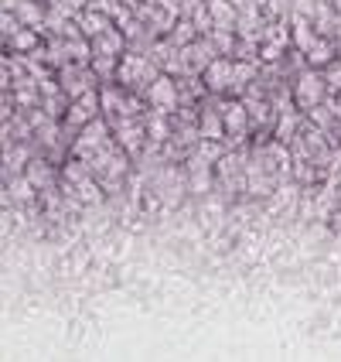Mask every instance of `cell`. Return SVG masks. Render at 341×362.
I'll use <instances>...</instances> for the list:
<instances>
[{
    "label": "cell",
    "mask_w": 341,
    "mask_h": 362,
    "mask_svg": "<svg viewBox=\"0 0 341 362\" xmlns=\"http://www.w3.org/2000/svg\"><path fill=\"white\" fill-rule=\"evenodd\" d=\"M92 55H116V59H123L126 55V38H123L120 28H109L106 35L92 38Z\"/></svg>",
    "instance_id": "19"
},
{
    "label": "cell",
    "mask_w": 341,
    "mask_h": 362,
    "mask_svg": "<svg viewBox=\"0 0 341 362\" xmlns=\"http://www.w3.org/2000/svg\"><path fill=\"white\" fill-rule=\"evenodd\" d=\"M232 69H236V59L219 55V59H215L208 69H205V72H201L208 96H229V86H232Z\"/></svg>",
    "instance_id": "9"
},
{
    "label": "cell",
    "mask_w": 341,
    "mask_h": 362,
    "mask_svg": "<svg viewBox=\"0 0 341 362\" xmlns=\"http://www.w3.org/2000/svg\"><path fill=\"white\" fill-rule=\"evenodd\" d=\"M113 137H116V144H120L130 158H140V151L147 147V123H143V117L120 120L113 127Z\"/></svg>",
    "instance_id": "8"
},
{
    "label": "cell",
    "mask_w": 341,
    "mask_h": 362,
    "mask_svg": "<svg viewBox=\"0 0 341 362\" xmlns=\"http://www.w3.org/2000/svg\"><path fill=\"white\" fill-rule=\"evenodd\" d=\"M222 120H225V147H246L249 141V113H246V103L236 96H222Z\"/></svg>",
    "instance_id": "3"
},
{
    "label": "cell",
    "mask_w": 341,
    "mask_h": 362,
    "mask_svg": "<svg viewBox=\"0 0 341 362\" xmlns=\"http://www.w3.org/2000/svg\"><path fill=\"white\" fill-rule=\"evenodd\" d=\"M191 24H195L198 38H208V35L215 31V21H212V11H208V4H205V0H201L198 7H195V14H191Z\"/></svg>",
    "instance_id": "27"
},
{
    "label": "cell",
    "mask_w": 341,
    "mask_h": 362,
    "mask_svg": "<svg viewBox=\"0 0 341 362\" xmlns=\"http://www.w3.org/2000/svg\"><path fill=\"white\" fill-rule=\"evenodd\" d=\"M314 41H318V31H314V21L304 18V14H290V45L297 48V52H311L314 48Z\"/></svg>",
    "instance_id": "13"
},
{
    "label": "cell",
    "mask_w": 341,
    "mask_h": 362,
    "mask_svg": "<svg viewBox=\"0 0 341 362\" xmlns=\"http://www.w3.org/2000/svg\"><path fill=\"white\" fill-rule=\"evenodd\" d=\"M161 79V65L147 59V55H137V52H126L120 59V69H116V82H120L126 93H137L147 100V89Z\"/></svg>",
    "instance_id": "1"
},
{
    "label": "cell",
    "mask_w": 341,
    "mask_h": 362,
    "mask_svg": "<svg viewBox=\"0 0 341 362\" xmlns=\"http://www.w3.org/2000/svg\"><path fill=\"white\" fill-rule=\"evenodd\" d=\"M304 59H307V65H311V69L324 72L331 62L338 59V55H335V41H331V38H318V41H314V48H311Z\"/></svg>",
    "instance_id": "21"
},
{
    "label": "cell",
    "mask_w": 341,
    "mask_h": 362,
    "mask_svg": "<svg viewBox=\"0 0 341 362\" xmlns=\"http://www.w3.org/2000/svg\"><path fill=\"white\" fill-rule=\"evenodd\" d=\"M20 28H24V24L18 21V14H14V11H0V35H4V41H11Z\"/></svg>",
    "instance_id": "29"
},
{
    "label": "cell",
    "mask_w": 341,
    "mask_h": 362,
    "mask_svg": "<svg viewBox=\"0 0 341 362\" xmlns=\"http://www.w3.org/2000/svg\"><path fill=\"white\" fill-rule=\"evenodd\" d=\"M331 41H335V55H338V62H341V31H338V35H335Z\"/></svg>",
    "instance_id": "33"
},
{
    "label": "cell",
    "mask_w": 341,
    "mask_h": 362,
    "mask_svg": "<svg viewBox=\"0 0 341 362\" xmlns=\"http://www.w3.org/2000/svg\"><path fill=\"white\" fill-rule=\"evenodd\" d=\"M195 38H198V31H195V24H191L188 18H181L178 24L171 28V35H167V41H171L174 48H188Z\"/></svg>",
    "instance_id": "24"
},
{
    "label": "cell",
    "mask_w": 341,
    "mask_h": 362,
    "mask_svg": "<svg viewBox=\"0 0 341 362\" xmlns=\"http://www.w3.org/2000/svg\"><path fill=\"white\" fill-rule=\"evenodd\" d=\"M208 41H212V48H215V52H219V55H229V59H232V55H236V31H222V28H215V31H212V35H208Z\"/></svg>",
    "instance_id": "25"
},
{
    "label": "cell",
    "mask_w": 341,
    "mask_h": 362,
    "mask_svg": "<svg viewBox=\"0 0 341 362\" xmlns=\"http://www.w3.org/2000/svg\"><path fill=\"white\" fill-rule=\"evenodd\" d=\"M100 96H102V117L116 127V123H120V117H123V110H126L130 93L123 89L120 82H102V86H100Z\"/></svg>",
    "instance_id": "11"
},
{
    "label": "cell",
    "mask_w": 341,
    "mask_h": 362,
    "mask_svg": "<svg viewBox=\"0 0 341 362\" xmlns=\"http://www.w3.org/2000/svg\"><path fill=\"white\" fill-rule=\"evenodd\" d=\"M24 175L31 178V185H35L38 192H48V188H55V181H59L61 171H55V161H48L44 154H35L31 164L24 168Z\"/></svg>",
    "instance_id": "12"
},
{
    "label": "cell",
    "mask_w": 341,
    "mask_h": 362,
    "mask_svg": "<svg viewBox=\"0 0 341 362\" xmlns=\"http://www.w3.org/2000/svg\"><path fill=\"white\" fill-rule=\"evenodd\" d=\"M92 72H96V79L102 82H116V69H120V59L116 55H92Z\"/></svg>",
    "instance_id": "22"
},
{
    "label": "cell",
    "mask_w": 341,
    "mask_h": 362,
    "mask_svg": "<svg viewBox=\"0 0 341 362\" xmlns=\"http://www.w3.org/2000/svg\"><path fill=\"white\" fill-rule=\"evenodd\" d=\"M35 185H31V178L28 175H14V178L7 181V195H4V205H11V199H14V205H28V202H35Z\"/></svg>",
    "instance_id": "20"
},
{
    "label": "cell",
    "mask_w": 341,
    "mask_h": 362,
    "mask_svg": "<svg viewBox=\"0 0 341 362\" xmlns=\"http://www.w3.org/2000/svg\"><path fill=\"white\" fill-rule=\"evenodd\" d=\"M61 178H65V185H79V181L92 178V168H89V161H82V158H72V161L61 164Z\"/></svg>",
    "instance_id": "23"
},
{
    "label": "cell",
    "mask_w": 341,
    "mask_h": 362,
    "mask_svg": "<svg viewBox=\"0 0 341 362\" xmlns=\"http://www.w3.org/2000/svg\"><path fill=\"white\" fill-rule=\"evenodd\" d=\"M113 141V123L100 117V120H92L89 127H82L76 144H72V158H82V161H89L92 154H100L106 144Z\"/></svg>",
    "instance_id": "5"
},
{
    "label": "cell",
    "mask_w": 341,
    "mask_h": 362,
    "mask_svg": "<svg viewBox=\"0 0 341 362\" xmlns=\"http://www.w3.org/2000/svg\"><path fill=\"white\" fill-rule=\"evenodd\" d=\"M76 21H79V28H82V38H89V41L100 38V35H106L109 28H116V21L106 18V14H102V11H96V7H85Z\"/></svg>",
    "instance_id": "15"
},
{
    "label": "cell",
    "mask_w": 341,
    "mask_h": 362,
    "mask_svg": "<svg viewBox=\"0 0 341 362\" xmlns=\"http://www.w3.org/2000/svg\"><path fill=\"white\" fill-rule=\"evenodd\" d=\"M314 31H318V38H335L341 31V14L335 11V4H318V11H314Z\"/></svg>",
    "instance_id": "18"
},
{
    "label": "cell",
    "mask_w": 341,
    "mask_h": 362,
    "mask_svg": "<svg viewBox=\"0 0 341 362\" xmlns=\"http://www.w3.org/2000/svg\"><path fill=\"white\" fill-rule=\"evenodd\" d=\"M143 123H147V141L154 144H167L171 134H174V123L167 113H157V110H147L143 113Z\"/></svg>",
    "instance_id": "16"
},
{
    "label": "cell",
    "mask_w": 341,
    "mask_h": 362,
    "mask_svg": "<svg viewBox=\"0 0 341 362\" xmlns=\"http://www.w3.org/2000/svg\"><path fill=\"white\" fill-rule=\"evenodd\" d=\"M184 52V65H188V76H201L212 62L219 59V52L212 48V41L208 38H195L188 48H181Z\"/></svg>",
    "instance_id": "10"
},
{
    "label": "cell",
    "mask_w": 341,
    "mask_h": 362,
    "mask_svg": "<svg viewBox=\"0 0 341 362\" xmlns=\"http://www.w3.org/2000/svg\"><path fill=\"white\" fill-rule=\"evenodd\" d=\"M290 93H294V106L307 113V110H314L318 103L328 100V82H324V72L318 69H301L294 79H290Z\"/></svg>",
    "instance_id": "2"
},
{
    "label": "cell",
    "mask_w": 341,
    "mask_h": 362,
    "mask_svg": "<svg viewBox=\"0 0 341 362\" xmlns=\"http://www.w3.org/2000/svg\"><path fill=\"white\" fill-rule=\"evenodd\" d=\"M147 106L150 110H157V113H167V117H174L181 110V93H178V79L174 76H164L154 82L150 89H147Z\"/></svg>",
    "instance_id": "7"
},
{
    "label": "cell",
    "mask_w": 341,
    "mask_h": 362,
    "mask_svg": "<svg viewBox=\"0 0 341 362\" xmlns=\"http://www.w3.org/2000/svg\"><path fill=\"white\" fill-rule=\"evenodd\" d=\"M41 45H44L41 31H35V28H20L11 41H4V52H7V55H31V52L41 48Z\"/></svg>",
    "instance_id": "17"
},
{
    "label": "cell",
    "mask_w": 341,
    "mask_h": 362,
    "mask_svg": "<svg viewBox=\"0 0 341 362\" xmlns=\"http://www.w3.org/2000/svg\"><path fill=\"white\" fill-rule=\"evenodd\" d=\"M41 106H44V113L52 117V120H65V113H68V106H72V100L65 96V93H55V96H44L41 100Z\"/></svg>",
    "instance_id": "26"
},
{
    "label": "cell",
    "mask_w": 341,
    "mask_h": 362,
    "mask_svg": "<svg viewBox=\"0 0 341 362\" xmlns=\"http://www.w3.org/2000/svg\"><path fill=\"white\" fill-rule=\"evenodd\" d=\"M76 192H79L82 202H96V205H100L102 202V181L100 178H85V181L76 185Z\"/></svg>",
    "instance_id": "28"
},
{
    "label": "cell",
    "mask_w": 341,
    "mask_h": 362,
    "mask_svg": "<svg viewBox=\"0 0 341 362\" xmlns=\"http://www.w3.org/2000/svg\"><path fill=\"white\" fill-rule=\"evenodd\" d=\"M335 229H338V233H341V212H338V216H335Z\"/></svg>",
    "instance_id": "35"
},
{
    "label": "cell",
    "mask_w": 341,
    "mask_h": 362,
    "mask_svg": "<svg viewBox=\"0 0 341 362\" xmlns=\"http://www.w3.org/2000/svg\"><path fill=\"white\" fill-rule=\"evenodd\" d=\"M100 117H102V96H100V89H89L85 96L72 100V106H68V113H65L61 127H65V134L79 137L82 127H89V123L100 120Z\"/></svg>",
    "instance_id": "4"
},
{
    "label": "cell",
    "mask_w": 341,
    "mask_h": 362,
    "mask_svg": "<svg viewBox=\"0 0 341 362\" xmlns=\"http://www.w3.org/2000/svg\"><path fill=\"white\" fill-rule=\"evenodd\" d=\"M260 62H239L236 59V69H232V86H229V96H236L242 100L246 93H249V86L260 79Z\"/></svg>",
    "instance_id": "14"
},
{
    "label": "cell",
    "mask_w": 341,
    "mask_h": 362,
    "mask_svg": "<svg viewBox=\"0 0 341 362\" xmlns=\"http://www.w3.org/2000/svg\"><path fill=\"white\" fill-rule=\"evenodd\" d=\"M154 4H157L161 11H167V14H174V18H181V4H184V0H154Z\"/></svg>",
    "instance_id": "31"
},
{
    "label": "cell",
    "mask_w": 341,
    "mask_h": 362,
    "mask_svg": "<svg viewBox=\"0 0 341 362\" xmlns=\"http://www.w3.org/2000/svg\"><path fill=\"white\" fill-rule=\"evenodd\" d=\"M123 7H130V11H133V7H137V4H140V0H120Z\"/></svg>",
    "instance_id": "34"
},
{
    "label": "cell",
    "mask_w": 341,
    "mask_h": 362,
    "mask_svg": "<svg viewBox=\"0 0 341 362\" xmlns=\"http://www.w3.org/2000/svg\"><path fill=\"white\" fill-rule=\"evenodd\" d=\"M324 82H328V93L331 96H341V62L338 59L324 69Z\"/></svg>",
    "instance_id": "30"
},
{
    "label": "cell",
    "mask_w": 341,
    "mask_h": 362,
    "mask_svg": "<svg viewBox=\"0 0 341 362\" xmlns=\"http://www.w3.org/2000/svg\"><path fill=\"white\" fill-rule=\"evenodd\" d=\"M20 0H0V11H18Z\"/></svg>",
    "instance_id": "32"
},
{
    "label": "cell",
    "mask_w": 341,
    "mask_h": 362,
    "mask_svg": "<svg viewBox=\"0 0 341 362\" xmlns=\"http://www.w3.org/2000/svg\"><path fill=\"white\" fill-rule=\"evenodd\" d=\"M55 76H59L61 93H65L68 100H79V96H85L89 89H100V79H96L92 65H79V62H68V65H65V69H59Z\"/></svg>",
    "instance_id": "6"
}]
</instances>
